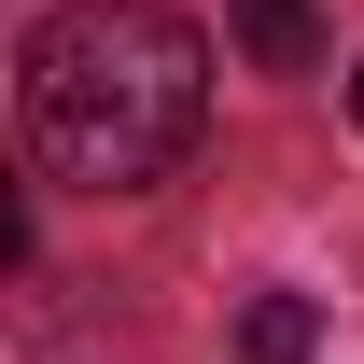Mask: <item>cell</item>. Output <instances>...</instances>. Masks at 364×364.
<instances>
[{"label": "cell", "mask_w": 364, "mask_h": 364, "mask_svg": "<svg viewBox=\"0 0 364 364\" xmlns=\"http://www.w3.org/2000/svg\"><path fill=\"white\" fill-rule=\"evenodd\" d=\"M210 127V43L168 0H70L28 43V154L70 196H140Z\"/></svg>", "instance_id": "6da1fadb"}, {"label": "cell", "mask_w": 364, "mask_h": 364, "mask_svg": "<svg viewBox=\"0 0 364 364\" xmlns=\"http://www.w3.org/2000/svg\"><path fill=\"white\" fill-rule=\"evenodd\" d=\"M238 43L267 56V70H322V14L309 0H238Z\"/></svg>", "instance_id": "7a4b0ae2"}, {"label": "cell", "mask_w": 364, "mask_h": 364, "mask_svg": "<svg viewBox=\"0 0 364 364\" xmlns=\"http://www.w3.org/2000/svg\"><path fill=\"white\" fill-rule=\"evenodd\" d=\"M238 350H252V364H309L322 350V309H309V294H252V309H238Z\"/></svg>", "instance_id": "3957f363"}, {"label": "cell", "mask_w": 364, "mask_h": 364, "mask_svg": "<svg viewBox=\"0 0 364 364\" xmlns=\"http://www.w3.org/2000/svg\"><path fill=\"white\" fill-rule=\"evenodd\" d=\"M350 112H364V70H350Z\"/></svg>", "instance_id": "277c9868"}]
</instances>
